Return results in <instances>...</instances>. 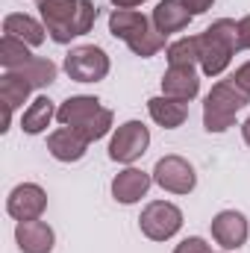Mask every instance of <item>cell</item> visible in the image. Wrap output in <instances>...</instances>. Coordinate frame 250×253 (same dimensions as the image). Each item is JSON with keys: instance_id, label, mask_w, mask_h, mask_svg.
I'll use <instances>...</instances> for the list:
<instances>
[{"instance_id": "obj_1", "label": "cell", "mask_w": 250, "mask_h": 253, "mask_svg": "<svg viewBox=\"0 0 250 253\" xmlns=\"http://www.w3.org/2000/svg\"><path fill=\"white\" fill-rule=\"evenodd\" d=\"M39 15L56 44H71L74 39L91 33L97 6L94 0H39Z\"/></svg>"}, {"instance_id": "obj_2", "label": "cell", "mask_w": 250, "mask_h": 253, "mask_svg": "<svg viewBox=\"0 0 250 253\" xmlns=\"http://www.w3.org/2000/svg\"><path fill=\"white\" fill-rule=\"evenodd\" d=\"M197 47H200V71L206 77H221L233 56L242 50V39H239V21L233 18H218L212 21L200 36H197Z\"/></svg>"}, {"instance_id": "obj_3", "label": "cell", "mask_w": 250, "mask_h": 253, "mask_svg": "<svg viewBox=\"0 0 250 253\" xmlns=\"http://www.w3.org/2000/svg\"><path fill=\"white\" fill-rule=\"evenodd\" d=\"M109 33L115 39H121L126 47L135 56H141V59H150V56H156L165 47V36L156 30L153 18H147V15H141L135 9H112Z\"/></svg>"}, {"instance_id": "obj_4", "label": "cell", "mask_w": 250, "mask_h": 253, "mask_svg": "<svg viewBox=\"0 0 250 253\" xmlns=\"http://www.w3.org/2000/svg\"><path fill=\"white\" fill-rule=\"evenodd\" d=\"M56 121L62 126L77 129L88 141H97V138H103L112 129L115 115H112V109L100 106L97 97H91V94H74V97H68L62 106L56 109Z\"/></svg>"}, {"instance_id": "obj_5", "label": "cell", "mask_w": 250, "mask_h": 253, "mask_svg": "<svg viewBox=\"0 0 250 253\" xmlns=\"http://www.w3.org/2000/svg\"><path fill=\"white\" fill-rule=\"evenodd\" d=\"M250 103V94L233 80H218L203 100V126L206 132H227L236 124V115Z\"/></svg>"}, {"instance_id": "obj_6", "label": "cell", "mask_w": 250, "mask_h": 253, "mask_svg": "<svg viewBox=\"0 0 250 253\" xmlns=\"http://www.w3.org/2000/svg\"><path fill=\"white\" fill-rule=\"evenodd\" d=\"M138 230L150 242H168L183 230V209L171 200H153L141 209Z\"/></svg>"}, {"instance_id": "obj_7", "label": "cell", "mask_w": 250, "mask_h": 253, "mask_svg": "<svg viewBox=\"0 0 250 253\" xmlns=\"http://www.w3.org/2000/svg\"><path fill=\"white\" fill-rule=\"evenodd\" d=\"M62 68L74 83H100V80H106L112 65H109V56H106L103 47H97V44H77V47L68 50Z\"/></svg>"}, {"instance_id": "obj_8", "label": "cell", "mask_w": 250, "mask_h": 253, "mask_svg": "<svg viewBox=\"0 0 250 253\" xmlns=\"http://www.w3.org/2000/svg\"><path fill=\"white\" fill-rule=\"evenodd\" d=\"M150 147V129L141 121H126L112 132L109 141V159L121 162V165H132L135 159H141Z\"/></svg>"}, {"instance_id": "obj_9", "label": "cell", "mask_w": 250, "mask_h": 253, "mask_svg": "<svg viewBox=\"0 0 250 253\" xmlns=\"http://www.w3.org/2000/svg\"><path fill=\"white\" fill-rule=\"evenodd\" d=\"M153 183L159 189L171 191V194H188L197 186V174H194L188 159L177 156V153H168L153 165Z\"/></svg>"}, {"instance_id": "obj_10", "label": "cell", "mask_w": 250, "mask_h": 253, "mask_svg": "<svg viewBox=\"0 0 250 253\" xmlns=\"http://www.w3.org/2000/svg\"><path fill=\"white\" fill-rule=\"evenodd\" d=\"M47 209V191L36 183H21L9 191L6 197V212L15 221H36Z\"/></svg>"}, {"instance_id": "obj_11", "label": "cell", "mask_w": 250, "mask_h": 253, "mask_svg": "<svg viewBox=\"0 0 250 253\" xmlns=\"http://www.w3.org/2000/svg\"><path fill=\"white\" fill-rule=\"evenodd\" d=\"M250 236L248 218L236 209H224L212 218V239L224 248V251H239Z\"/></svg>"}, {"instance_id": "obj_12", "label": "cell", "mask_w": 250, "mask_h": 253, "mask_svg": "<svg viewBox=\"0 0 250 253\" xmlns=\"http://www.w3.org/2000/svg\"><path fill=\"white\" fill-rule=\"evenodd\" d=\"M30 91H33V83L21 71H3V77H0V103H3V126L0 129L3 132L12 124V112L27 103Z\"/></svg>"}, {"instance_id": "obj_13", "label": "cell", "mask_w": 250, "mask_h": 253, "mask_svg": "<svg viewBox=\"0 0 250 253\" xmlns=\"http://www.w3.org/2000/svg\"><path fill=\"white\" fill-rule=\"evenodd\" d=\"M15 242L21 253H50L56 245V233L47 221H18L15 227Z\"/></svg>"}, {"instance_id": "obj_14", "label": "cell", "mask_w": 250, "mask_h": 253, "mask_svg": "<svg viewBox=\"0 0 250 253\" xmlns=\"http://www.w3.org/2000/svg\"><path fill=\"white\" fill-rule=\"evenodd\" d=\"M162 94L177 100H194L200 94V74L194 65H168L162 77Z\"/></svg>"}, {"instance_id": "obj_15", "label": "cell", "mask_w": 250, "mask_h": 253, "mask_svg": "<svg viewBox=\"0 0 250 253\" xmlns=\"http://www.w3.org/2000/svg\"><path fill=\"white\" fill-rule=\"evenodd\" d=\"M150 186H153V174H144L138 168H124L112 177V197L124 206H132L141 197H147Z\"/></svg>"}, {"instance_id": "obj_16", "label": "cell", "mask_w": 250, "mask_h": 253, "mask_svg": "<svg viewBox=\"0 0 250 253\" xmlns=\"http://www.w3.org/2000/svg\"><path fill=\"white\" fill-rule=\"evenodd\" d=\"M88 138H83L77 129H71V126H59V129H53L50 135H47V150H50V156L56 159V162H80L83 156H85V150H88Z\"/></svg>"}, {"instance_id": "obj_17", "label": "cell", "mask_w": 250, "mask_h": 253, "mask_svg": "<svg viewBox=\"0 0 250 253\" xmlns=\"http://www.w3.org/2000/svg\"><path fill=\"white\" fill-rule=\"evenodd\" d=\"M153 24H156V30L168 39L171 33H180V30H186L188 24H191V12H188V6L183 0H159L156 3V9H153Z\"/></svg>"}, {"instance_id": "obj_18", "label": "cell", "mask_w": 250, "mask_h": 253, "mask_svg": "<svg viewBox=\"0 0 250 253\" xmlns=\"http://www.w3.org/2000/svg\"><path fill=\"white\" fill-rule=\"evenodd\" d=\"M147 112H150V118L159 126L177 129V126L186 124L188 103L186 100H177V97H168V94H159V97H150L147 100Z\"/></svg>"}, {"instance_id": "obj_19", "label": "cell", "mask_w": 250, "mask_h": 253, "mask_svg": "<svg viewBox=\"0 0 250 253\" xmlns=\"http://www.w3.org/2000/svg\"><path fill=\"white\" fill-rule=\"evenodd\" d=\"M3 33H6V36H15V39H21V42H27L30 47L44 44V36H47L44 24H39L36 18H30V15H24V12L6 15V18H3Z\"/></svg>"}, {"instance_id": "obj_20", "label": "cell", "mask_w": 250, "mask_h": 253, "mask_svg": "<svg viewBox=\"0 0 250 253\" xmlns=\"http://www.w3.org/2000/svg\"><path fill=\"white\" fill-rule=\"evenodd\" d=\"M56 118V106H53V100L47 97V94H39L27 109H24V115H21V129L27 132V135H39V132H44L50 121Z\"/></svg>"}, {"instance_id": "obj_21", "label": "cell", "mask_w": 250, "mask_h": 253, "mask_svg": "<svg viewBox=\"0 0 250 253\" xmlns=\"http://www.w3.org/2000/svg\"><path fill=\"white\" fill-rule=\"evenodd\" d=\"M30 59H33L30 44L3 33V39H0V65H3V71H21Z\"/></svg>"}, {"instance_id": "obj_22", "label": "cell", "mask_w": 250, "mask_h": 253, "mask_svg": "<svg viewBox=\"0 0 250 253\" xmlns=\"http://www.w3.org/2000/svg\"><path fill=\"white\" fill-rule=\"evenodd\" d=\"M21 74L33 83V88H47V85H53V83H56L59 68L50 62V59H44V56H33L30 62L21 68Z\"/></svg>"}, {"instance_id": "obj_23", "label": "cell", "mask_w": 250, "mask_h": 253, "mask_svg": "<svg viewBox=\"0 0 250 253\" xmlns=\"http://www.w3.org/2000/svg\"><path fill=\"white\" fill-rule=\"evenodd\" d=\"M168 65H197L200 62V47H197V36H183L177 42L168 44L165 50Z\"/></svg>"}, {"instance_id": "obj_24", "label": "cell", "mask_w": 250, "mask_h": 253, "mask_svg": "<svg viewBox=\"0 0 250 253\" xmlns=\"http://www.w3.org/2000/svg\"><path fill=\"white\" fill-rule=\"evenodd\" d=\"M174 253H212V248L206 245V239H200V236H188V239H183V242L174 248Z\"/></svg>"}, {"instance_id": "obj_25", "label": "cell", "mask_w": 250, "mask_h": 253, "mask_svg": "<svg viewBox=\"0 0 250 253\" xmlns=\"http://www.w3.org/2000/svg\"><path fill=\"white\" fill-rule=\"evenodd\" d=\"M239 39H242V50H250V15L239 21Z\"/></svg>"}, {"instance_id": "obj_26", "label": "cell", "mask_w": 250, "mask_h": 253, "mask_svg": "<svg viewBox=\"0 0 250 253\" xmlns=\"http://www.w3.org/2000/svg\"><path fill=\"white\" fill-rule=\"evenodd\" d=\"M183 3L188 6V12H191V15H203V12H209V9H212V3H215V0H183Z\"/></svg>"}, {"instance_id": "obj_27", "label": "cell", "mask_w": 250, "mask_h": 253, "mask_svg": "<svg viewBox=\"0 0 250 253\" xmlns=\"http://www.w3.org/2000/svg\"><path fill=\"white\" fill-rule=\"evenodd\" d=\"M115 9H135V6H141V3H147V0H109Z\"/></svg>"}, {"instance_id": "obj_28", "label": "cell", "mask_w": 250, "mask_h": 253, "mask_svg": "<svg viewBox=\"0 0 250 253\" xmlns=\"http://www.w3.org/2000/svg\"><path fill=\"white\" fill-rule=\"evenodd\" d=\"M242 138H245V144L250 147V118L245 121V124H242Z\"/></svg>"}]
</instances>
